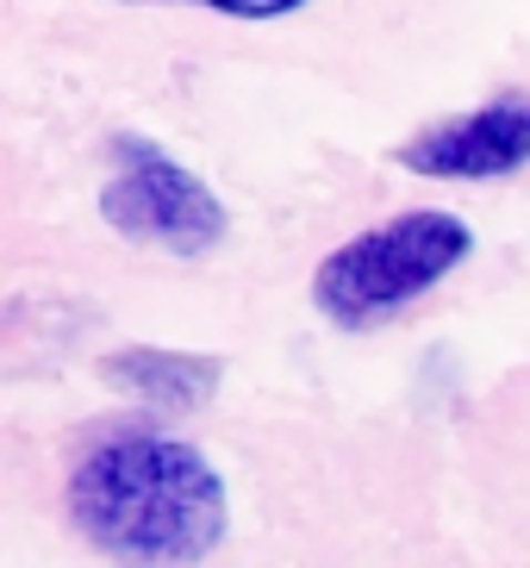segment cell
Masks as SVG:
<instances>
[{
    "label": "cell",
    "instance_id": "obj_1",
    "mask_svg": "<svg viewBox=\"0 0 530 568\" xmlns=\"http://www.w3.org/2000/svg\"><path fill=\"white\" fill-rule=\"evenodd\" d=\"M69 525L132 568H187L225 544L232 500L218 468L156 425H113L69 468Z\"/></svg>",
    "mask_w": 530,
    "mask_h": 568
},
{
    "label": "cell",
    "instance_id": "obj_2",
    "mask_svg": "<svg viewBox=\"0 0 530 568\" xmlns=\"http://www.w3.org/2000/svg\"><path fill=\"white\" fill-rule=\"evenodd\" d=\"M475 251L468 219L412 206L375 232H356L313 268V306L337 332H375L399 318L412 301H425L449 268Z\"/></svg>",
    "mask_w": 530,
    "mask_h": 568
},
{
    "label": "cell",
    "instance_id": "obj_3",
    "mask_svg": "<svg viewBox=\"0 0 530 568\" xmlns=\"http://www.w3.org/2000/svg\"><path fill=\"white\" fill-rule=\"evenodd\" d=\"M100 219L119 237L156 244L169 256H213L232 232V213L200 182L182 156H169L156 138L119 132L106 144V182H100Z\"/></svg>",
    "mask_w": 530,
    "mask_h": 568
},
{
    "label": "cell",
    "instance_id": "obj_4",
    "mask_svg": "<svg viewBox=\"0 0 530 568\" xmlns=\"http://www.w3.org/2000/svg\"><path fill=\"white\" fill-rule=\"evenodd\" d=\"M524 156H530V101L512 88V94H499L475 113L437 119V125L412 132L394 151V163L412 169V175H437V182H499V175H518Z\"/></svg>",
    "mask_w": 530,
    "mask_h": 568
},
{
    "label": "cell",
    "instance_id": "obj_5",
    "mask_svg": "<svg viewBox=\"0 0 530 568\" xmlns=\"http://www.w3.org/2000/svg\"><path fill=\"white\" fill-rule=\"evenodd\" d=\"M218 375H225L218 356L156 351V344H132V351L100 356V382L144 400L150 413H200L218 394Z\"/></svg>",
    "mask_w": 530,
    "mask_h": 568
},
{
    "label": "cell",
    "instance_id": "obj_6",
    "mask_svg": "<svg viewBox=\"0 0 530 568\" xmlns=\"http://www.w3.org/2000/svg\"><path fill=\"white\" fill-rule=\"evenodd\" d=\"M187 7H206V13L263 26V19H287V13H299V7H313V0H187Z\"/></svg>",
    "mask_w": 530,
    "mask_h": 568
}]
</instances>
